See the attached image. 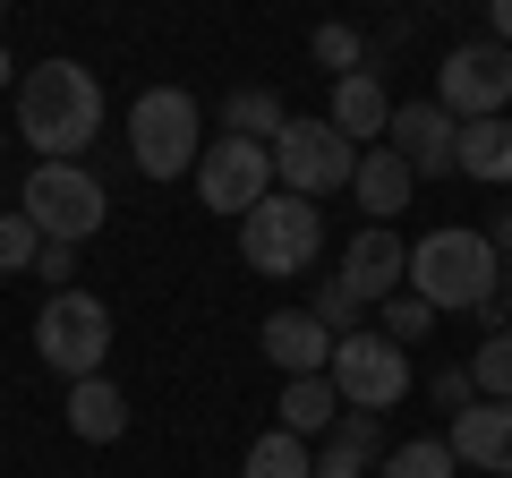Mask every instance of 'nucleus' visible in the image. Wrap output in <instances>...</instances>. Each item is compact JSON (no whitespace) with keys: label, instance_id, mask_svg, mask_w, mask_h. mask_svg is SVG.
<instances>
[{"label":"nucleus","instance_id":"nucleus-36","mask_svg":"<svg viewBox=\"0 0 512 478\" xmlns=\"http://www.w3.org/2000/svg\"><path fill=\"white\" fill-rule=\"evenodd\" d=\"M0 18H9V0H0Z\"/></svg>","mask_w":512,"mask_h":478},{"label":"nucleus","instance_id":"nucleus-9","mask_svg":"<svg viewBox=\"0 0 512 478\" xmlns=\"http://www.w3.org/2000/svg\"><path fill=\"white\" fill-rule=\"evenodd\" d=\"M436 103L453 111V120H487V111H504L512 103V52L504 43H453L444 52V69H436Z\"/></svg>","mask_w":512,"mask_h":478},{"label":"nucleus","instance_id":"nucleus-26","mask_svg":"<svg viewBox=\"0 0 512 478\" xmlns=\"http://www.w3.org/2000/svg\"><path fill=\"white\" fill-rule=\"evenodd\" d=\"M470 385L487 393V402H512V325L478 342V359H470Z\"/></svg>","mask_w":512,"mask_h":478},{"label":"nucleus","instance_id":"nucleus-33","mask_svg":"<svg viewBox=\"0 0 512 478\" xmlns=\"http://www.w3.org/2000/svg\"><path fill=\"white\" fill-rule=\"evenodd\" d=\"M487 35L504 43V52H512V0H487Z\"/></svg>","mask_w":512,"mask_h":478},{"label":"nucleus","instance_id":"nucleus-8","mask_svg":"<svg viewBox=\"0 0 512 478\" xmlns=\"http://www.w3.org/2000/svg\"><path fill=\"white\" fill-rule=\"evenodd\" d=\"M333 393H342V410H376V419H384V410H393V402H402V393H410V350L402 342H393V333H342V342H333Z\"/></svg>","mask_w":512,"mask_h":478},{"label":"nucleus","instance_id":"nucleus-11","mask_svg":"<svg viewBox=\"0 0 512 478\" xmlns=\"http://www.w3.org/2000/svg\"><path fill=\"white\" fill-rule=\"evenodd\" d=\"M384 146L402 154L419 180H453V171H461V120H453L444 103H393Z\"/></svg>","mask_w":512,"mask_h":478},{"label":"nucleus","instance_id":"nucleus-29","mask_svg":"<svg viewBox=\"0 0 512 478\" xmlns=\"http://www.w3.org/2000/svg\"><path fill=\"white\" fill-rule=\"evenodd\" d=\"M35 274L52 282V291H69V274H77V248H69V239H43V248H35Z\"/></svg>","mask_w":512,"mask_h":478},{"label":"nucleus","instance_id":"nucleus-10","mask_svg":"<svg viewBox=\"0 0 512 478\" xmlns=\"http://www.w3.org/2000/svg\"><path fill=\"white\" fill-rule=\"evenodd\" d=\"M197 197L214 205V214L239 222L256 197H274V154L256 146V137H231V129H222L214 146L197 154Z\"/></svg>","mask_w":512,"mask_h":478},{"label":"nucleus","instance_id":"nucleus-16","mask_svg":"<svg viewBox=\"0 0 512 478\" xmlns=\"http://www.w3.org/2000/svg\"><path fill=\"white\" fill-rule=\"evenodd\" d=\"M384 461V419L376 410H342L325 427V453H316V478H367Z\"/></svg>","mask_w":512,"mask_h":478},{"label":"nucleus","instance_id":"nucleus-23","mask_svg":"<svg viewBox=\"0 0 512 478\" xmlns=\"http://www.w3.org/2000/svg\"><path fill=\"white\" fill-rule=\"evenodd\" d=\"M461 461H453V444L444 436H410V444H393V453L376 461V478H453Z\"/></svg>","mask_w":512,"mask_h":478},{"label":"nucleus","instance_id":"nucleus-17","mask_svg":"<svg viewBox=\"0 0 512 478\" xmlns=\"http://www.w3.org/2000/svg\"><path fill=\"white\" fill-rule=\"evenodd\" d=\"M325 120L350 137V146H367V137L384 146V120H393V94H384V77H376V69L333 77V111H325Z\"/></svg>","mask_w":512,"mask_h":478},{"label":"nucleus","instance_id":"nucleus-25","mask_svg":"<svg viewBox=\"0 0 512 478\" xmlns=\"http://www.w3.org/2000/svg\"><path fill=\"white\" fill-rule=\"evenodd\" d=\"M308 52H316V69H333V77H350V69H367V43H359V26H342V18H325L308 35Z\"/></svg>","mask_w":512,"mask_h":478},{"label":"nucleus","instance_id":"nucleus-4","mask_svg":"<svg viewBox=\"0 0 512 478\" xmlns=\"http://www.w3.org/2000/svg\"><path fill=\"white\" fill-rule=\"evenodd\" d=\"M128 154H137V171L146 180H180V171H197V94L188 86H146L137 103H128Z\"/></svg>","mask_w":512,"mask_h":478},{"label":"nucleus","instance_id":"nucleus-30","mask_svg":"<svg viewBox=\"0 0 512 478\" xmlns=\"http://www.w3.org/2000/svg\"><path fill=\"white\" fill-rule=\"evenodd\" d=\"M427 393H436L444 410H470V402H478V385H470V368H436V376H427Z\"/></svg>","mask_w":512,"mask_h":478},{"label":"nucleus","instance_id":"nucleus-5","mask_svg":"<svg viewBox=\"0 0 512 478\" xmlns=\"http://www.w3.org/2000/svg\"><path fill=\"white\" fill-rule=\"evenodd\" d=\"M35 350H43V368L52 376H103V359H111V308L94 291H52L43 299V316H35Z\"/></svg>","mask_w":512,"mask_h":478},{"label":"nucleus","instance_id":"nucleus-13","mask_svg":"<svg viewBox=\"0 0 512 478\" xmlns=\"http://www.w3.org/2000/svg\"><path fill=\"white\" fill-rule=\"evenodd\" d=\"M444 444H453V461H470V470L512 478V402H487V393H478L470 410H453Z\"/></svg>","mask_w":512,"mask_h":478},{"label":"nucleus","instance_id":"nucleus-15","mask_svg":"<svg viewBox=\"0 0 512 478\" xmlns=\"http://www.w3.org/2000/svg\"><path fill=\"white\" fill-rule=\"evenodd\" d=\"M410 188H419V171H410L393 146H359V171H350V197H359V214H367V222H402Z\"/></svg>","mask_w":512,"mask_h":478},{"label":"nucleus","instance_id":"nucleus-3","mask_svg":"<svg viewBox=\"0 0 512 478\" xmlns=\"http://www.w3.org/2000/svg\"><path fill=\"white\" fill-rule=\"evenodd\" d=\"M239 257H248V274H265V282L308 274V265L325 257V205H316V197H291V188L256 197L248 214H239Z\"/></svg>","mask_w":512,"mask_h":478},{"label":"nucleus","instance_id":"nucleus-7","mask_svg":"<svg viewBox=\"0 0 512 478\" xmlns=\"http://www.w3.org/2000/svg\"><path fill=\"white\" fill-rule=\"evenodd\" d=\"M265 154H274V188H291V197H333L359 171V146L333 120H282V137Z\"/></svg>","mask_w":512,"mask_h":478},{"label":"nucleus","instance_id":"nucleus-34","mask_svg":"<svg viewBox=\"0 0 512 478\" xmlns=\"http://www.w3.org/2000/svg\"><path fill=\"white\" fill-rule=\"evenodd\" d=\"M0 86H18V60H9V52H0Z\"/></svg>","mask_w":512,"mask_h":478},{"label":"nucleus","instance_id":"nucleus-22","mask_svg":"<svg viewBox=\"0 0 512 478\" xmlns=\"http://www.w3.org/2000/svg\"><path fill=\"white\" fill-rule=\"evenodd\" d=\"M282 120H291V111H282L274 86H239L231 103H222V129H231V137H256V146H274Z\"/></svg>","mask_w":512,"mask_h":478},{"label":"nucleus","instance_id":"nucleus-1","mask_svg":"<svg viewBox=\"0 0 512 478\" xmlns=\"http://www.w3.org/2000/svg\"><path fill=\"white\" fill-rule=\"evenodd\" d=\"M18 137L35 146V163H77L103 137V86L86 60H35L18 69Z\"/></svg>","mask_w":512,"mask_h":478},{"label":"nucleus","instance_id":"nucleus-31","mask_svg":"<svg viewBox=\"0 0 512 478\" xmlns=\"http://www.w3.org/2000/svg\"><path fill=\"white\" fill-rule=\"evenodd\" d=\"M487 239H495V257H504V291H512V205L487 222Z\"/></svg>","mask_w":512,"mask_h":478},{"label":"nucleus","instance_id":"nucleus-2","mask_svg":"<svg viewBox=\"0 0 512 478\" xmlns=\"http://www.w3.org/2000/svg\"><path fill=\"white\" fill-rule=\"evenodd\" d=\"M410 291L427 299L436 316H478V299L504 291V257H495L487 231H427L410 239Z\"/></svg>","mask_w":512,"mask_h":478},{"label":"nucleus","instance_id":"nucleus-19","mask_svg":"<svg viewBox=\"0 0 512 478\" xmlns=\"http://www.w3.org/2000/svg\"><path fill=\"white\" fill-rule=\"evenodd\" d=\"M120 427H128L120 385H111V376H77V385H69V436H86V444H120Z\"/></svg>","mask_w":512,"mask_h":478},{"label":"nucleus","instance_id":"nucleus-6","mask_svg":"<svg viewBox=\"0 0 512 478\" xmlns=\"http://www.w3.org/2000/svg\"><path fill=\"white\" fill-rule=\"evenodd\" d=\"M18 214L35 222L43 239H94L103 231V214H111V197H103V180H94L86 163H35L26 171V188H18Z\"/></svg>","mask_w":512,"mask_h":478},{"label":"nucleus","instance_id":"nucleus-32","mask_svg":"<svg viewBox=\"0 0 512 478\" xmlns=\"http://www.w3.org/2000/svg\"><path fill=\"white\" fill-rule=\"evenodd\" d=\"M478 325H487V333H504V325H512V291H495V299H478Z\"/></svg>","mask_w":512,"mask_h":478},{"label":"nucleus","instance_id":"nucleus-21","mask_svg":"<svg viewBox=\"0 0 512 478\" xmlns=\"http://www.w3.org/2000/svg\"><path fill=\"white\" fill-rule=\"evenodd\" d=\"M239 478H316V453L291 427H265V436L248 444V461H239Z\"/></svg>","mask_w":512,"mask_h":478},{"label":"nucleus","instance_id":"nucleus-24","mask_svg":"<svg viewBox=\"0 0 512 478\" xmlns=\"http://www.w3.org/2000/svg\"><path fill=\"white\" fill-rule=\"evenodd\" d=\"M308 316H316V325L333 333V342H342V333H359V316H367V299L350 291L342 274H325V282H316V299H308Z\"/></svg>","mask_w":512,"mask_h":478},{"label":"nucleus","instance_id":"nucleus-35","mask_svg":"<svg viewBox=\"0 0 512 478\" xmlns=\"http://www.w3.org/2000/svg\"><path fill=\"white\" fill-rule=\"evenodd\" d=\"M0 146H9V120H0Z\"/></svg>","mask_w":512,"mask_h":478},{"label":"nucleus","instance_id":"nucleus-14","mask_svg":"<svg viewBox=\"0 0 512 478\" xmlns=\"http://www.w3.org/2000/svg\"><path fill=\"white\" fill-rule=\"evenodd\" d=\"M256 350H265L282 376H325L333 368V333L316 325L308 308H274L265 325H256Z\"/></svg>","mask_w":512,"mask_h":478},{"label":"nucleus","instance_id":"nucleus-12","mask_svg":"<svg viewBox=\"0 0 512 478\" xmlns=\"http://www.w3.org/2000/svg\"><path fill=\"white\" fill-rule=\"evenodd\" d=\"M342 282L367 299V308H384L393 291H410V239L393 231V222H367V231L342 248Z\"/></svg>","mask_w":512,"mask_h":478},{"label":"nucleus","instance_id":"nucleus-27","mask_svg":"<svg viewBox=\"0 0 512 478\" xmlns=\"http://www.w3.org/2000/svg\"><path fill=\"white\" fill-rule=\"evenodd\" d=\"M376 333H393V342L410 350V342H427V333H436V308H427L419 291H393V299H384V325H376Z\"/></svg>","mask_w":512,"mask_h":478},{"label":"nucleus","instance_id":"nucleus-18","mask_svg":"<svg viewBox=\"0 0 512 478\" xmlns=\"http://www.w3.org/2000/svg\"><path fill=\"white\" fill-rule=\"evenodd\" d=\"M461 180H478V188H504L512 180V120H504V111L461 120Z\"/></svg>","mask_w":512,"mask_h":478},{"label":"nucleus","instance_id":"nucleus-20","mask_svg":"<svg viewBox=\"0 0 512 478\" xmlns=\"http://www.w3.org/2000/svg\"><path fill=\"white\" fill-rule=\"evenodd\" d=\"M274 410H282L274 427H291V436L316 444L333 419H342V393H333V376H282V402H274Z\"/></svg>","mask_w":512,"mask_h":478},{"label":"nucleus","instance_id":"nucleus-28","mask_svg":"<svg viewBox=\"0 0 512 478\" xmlns=\"http://www.w3.org/2000/svg\"><path fill=\"white\" fill-rule=\"evenodd\" d=\"M35 248H43V231L9 205V214H0V274H26V265H35Z\"/></svg>","mask_w":512,"mask_h":478}]
</instances>
